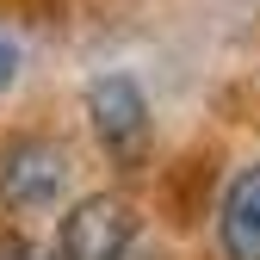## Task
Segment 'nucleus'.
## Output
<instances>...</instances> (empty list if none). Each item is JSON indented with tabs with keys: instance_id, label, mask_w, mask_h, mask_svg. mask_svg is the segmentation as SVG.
<instances>
[{
	"instance_id": "nucleus-5",
	"label": "nucleus",
	"mask_w": 260,
	"mask_h": 260,
	"mask_svg": "<svg viewBox=\"0 0 260 260\" xmlns=\"http://www.w3.org/2000/svg\"><path fill=\"white\" fill-rule=\"evenodd\" d=\"M13 75H19V50H13L7 38H0V93L13 87Z\"/></svg>"
},
{
	"instance_id": "nucleus-4",
	"label": "nucleus",
	"mask_w": 260,
	"mask_h": 260,
	"mask_svg": "<svg viewBox=\"0 0 260 260\" xmlns=\"http://www.w3.org/2000/svg\"><path fill=\"white\" fill-rule=\"evenodd\" d=\"M217 248L223 260H260V161L230 174L217 199Z\"/></svg>"
},
{
	"instance_id": "nucleus-2",
	"label": "nucleus",
	"mask_w": 260,
	"mask_h": 260,
	"mask_svg": "<svg viewBox=\"0 0 260 260\" xmlns=\"http://www.w3.org/2000/svg\"><path fill=\"white\" fill-rule=\"evenodd\" d=\"M69 180H75V149L50 130H13L0 143V211L13 217L56 211L69 199Z\"/></svg>"
},
{
	"instance_id": "nucleus-3",
	"label": "nucleus",
	"mask_w": 260,
	"mask_h": 260,
	"mask_svg": "<svg viewBox=\"0 0 260 260\" xmlns=\"http://www.w3.org/2000/svg\"><path fill=\"white\" fill-rule=\"evenodd\" d=\"M143 217L124 192H81L56 217V254L50 260H143Z\"/></svg>"
},
{
	"instance_id": "nucleus-1",
	"label": "nucleus",
	"mask_w": 260,
	"mask_h": 260,
	"mask_svg": "<svg viewBox=\"0 0 260 260\" xmlns=\"http://www.w3.org/2000/svg\"><path fill=\"white\" fill-rule=\"evenodd\" d=\"M81 112H87V130L100 155L112 161L118 174H143L149 155H155V112H149V93L137 75L124 69H100L81 93Z\"/></svg>"
}]
</instances>
